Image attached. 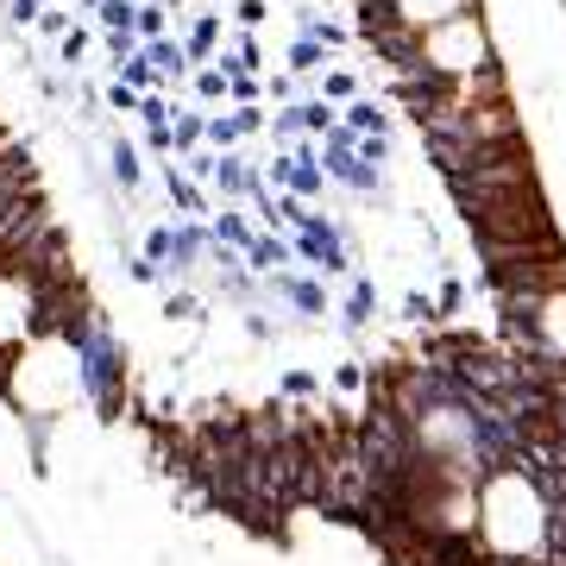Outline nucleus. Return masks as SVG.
Masks as SVG:
<instances>
[{
	"mask_svg": "<svg viewBox=\"0 0 566 566\" xmlns=\"http://www.w3.org/2000/svg\"><path fill=\"white\" fill-rule=\"evenodd\" d=\"M479 535H485L504 560L542 554V542H547V504H542V491L528 485L516 465L491 472L485 491H479Z\"/></svg>",
	"mask_w": 566,
	"mask_h": 566,
	"instance_id": "obj_2",
	"label": "nucleus"
},
{
	"mask_svg": "<svg viewBox=\"0 0 566 566\" xmlns=\"http://www.w3.org/2000/svg\"><path fill=\"white\" fill-rule=\"evenodd\" d=\"M0 208H7V202H0Z\"/></svg>",
	"mask_w": 566,
	"mask_h": 566,
	"instance_id": "obj_8",
	"label": "nucleus"
},
{
	"mask_svg": "<svg viewBox=\"0 0 566 566\" xmlns=\"http://www.w3.org/2000/svg\"><path fill=\"white\" fill-rule=\"evenodd\" d=\"M416 63H422L428 76H441V82L485 76V70H491V32H485V20H479V13H460V20L416 32Z\"/></svg>",
	"mask_w": 566,
	"mask_h": 566,
	"instance_id": "obj_3",
	"label": "nucleus"
},
{
	"mask_svg": "<svg viewBox=\"0 0 566 566\" xmlns=\"http://www.w3.org/2000/svg\"><path fill=\"white\" fill-rule=\"evenodd\" d=\"M385 7H390V20L403 25V32H428V25L460 20L472 0H385Z\"/></svg>",
	"mask_w": 566,
	"mask_h": 566,
	"instance_id": "obj_6",
	"label": "nucleus"
},
{
	"mask_svg": "<svg viewBox=\"0 0 566 566\" xmlns=\"http://www.w3.org/2000/svg\"><path fill=\"white\" fill-rule=\"evenodd\" d=\"M102 20H107V25H126V20H133V7H126V0H107Z\"/></svg>",
	"mask_w": 566,
	"mask_h": 566,
	"instance_id": "obj_7",
	"label": "nucleus"
},
{
	"mask_svg": "<svg viewBox=\"0 0 566 566\" xmlns=\"http://www.w3.org/2000/svg\"><path fill=\"white\" fill-rule=\"evenodd\" d=\"M528 334L542 340L547 359H566V283L560 290H535V296H528Z\"/></svg>",
	"mask_w": 566,
	"mask_h": 566,
	"instance_id": "obj_5",
	"label": "nucleus"
},
{
	"mask_svg": "<svg viewBox=\"0 0 566 566\" xmlns=\"http://www.w3.org/2000/svg\"><path fill=\"white\" fill-rule=\"evenodd\" d=\"M39 334H44V290H39V271L13 245L0 259V365L13 359L25 340H39Z\"/></svg>",
	"mask_w": 566,
	"mask_h": 566,
	"instance_id": "obj_4",
	"label": "nucleus"
},
{
	"mask_svg": "<svg viewBox=\"0 0 566 566\" xmlns=\"http://www.w3.org/2000/svg\"><path fill=\"white\" fill-rule=\"evenodd\" d=\"M0 390L13 397L20 416H39V422H57L70 397H76V346L70 334L44 327L39 340H25L13 359L0 365Z\"/></svg>",
	"mask_w": 566,
	"mask_h": 566,
	"instance_id": "obj_1",
	"label": "nucleus"
}]
</instances>
